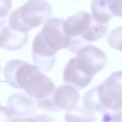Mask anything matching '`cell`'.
Masks as SVG:
<instances>
[{"label":"cell","instance_id":"cell-1","mask_svg":"<svg viewBox=\"0 0 122 122\" xmlns=\"http://www.w3.org/2000/svg\"><path fill=\"white\" fill-rule=\"evenodd\" d=\"M4 75L10 86L25 90L40 109L56 112L53 104L55 85L36 65L19 59L10 60L6 64Z\"/></svg>","mask_w":122,"mask_h":122},{"label":"cell","instance_id":"cell-2","mask_svg":"<svg viewBox=\"0 0 122 122\" xmlns=\"http://www.w3.org/2000/svg\"><path fill=\"white\" fill-rule=\"evenodd\" d=\"M64 19H49L35 36L32 45V57L34 64L40 70L49 71L56 60V53L69 49L70 39L63 30Z\"/></svg>","mask_w":122,"mask_h":122},{"label":"cell","instance_id":"cell-3","mask_svg":"<svg viewBox=\"0 0 122 122\" xmlns=\"http://www.w3.org/2000/svg\"><path fill=\"white\" fill-rule=\"evenodd\" d=\"M108 63L105 53L93 45H86L78 50L77 55L65 65L63 80L65 83L82 90L90 84L93 77Z\"/></svg>","mask_w":122,"mask_h":122},{"label":"cell","instance_id":"cell-4","mask_svg":"<svg viewBox=\"0 0 122 122\" xmlns=\"http://www.w3.org/2000/svg\"><path fill=\"white\" fill-rule=\"evenodd\" d=\"M63 30L70 39L68 49L77 53L90 43L105 37L108 25L95 22L89 13L79 12L63 21Z\"/></svg>","mask_w":122,"mask_h":122},{"label":"cell","instance_id":"cell-5","mask_svg":"<svg viewBox=\"0 0 122 122\" xmlns=\"http://www.w3.org/2000/svg\"><path fill=\"white\" fill-rule=\"evenodd\" d=\"M52 8L45 0H29L11 13L9 27L19 32L28 33L44 24L51 18Z\"/></svg>","mask_w":122,"mask_h":122},{"label":"cell","instance_id":"cell-6","mask_svg":"<svg viewBox=\"0 0 122 122\" xmlns=\"http://www.w3.org/2000/svg\"><path fill=\"white\" fill-rule=\"evenodd\" d=\"M95 90L104 113L122 100V71L114 72Z\"/></svg>","mask_w":122,"mask_h":122},{"label":"cell","instance_id":"cell-7","mask_svg":"<svg viewBox=\"0 0 122 122\" xmlns=\"http://www.w3.org/2000/svg\"><path fill=\"white\" fill-rule=\"evenodd\" d=\"M80 100L78 90L70 85H63L55 90L53 96V104L56 110H70L76 107Z\"/></svg>","mask_w":122,"mask_h":122},{"label":"cell","instance_id":"cell-8","mask_svg":"<svg viewBox=\"0 0 122 122\" xmlns=\"http://www.w3.org/2000/svg\"><path fill=\"white\" fill-rule=\"evenodd\" d=\"M7 105L11 113L21 117L32 116L36 113L34 101L25 94H13L8 99Z\"/></svg>","mask_w":122,"mask_h":122},{"label":"cell","instance_id":"cell-9","mask_svg":"<svg viewBox=\"0 0 122 122\" xmlns=\"http://www.w3.org/2000/svg\"><path fill=\"white\" fill-rule=\"evenodd\" d=\"M28 39V33L19 32L6 26L0 32V48L11 51L19 50L27 44Z\"/></svg>","mask_w":122,"mask_h":122},{"label":"cell","instance_id":"cell-10","mask_svg":"<svg viewBox=\"0 0 122 122\" xmlns=\"http://www.w3.org/2000/svg\"><path fill=\"white\" fill-rule=\"evenodd\" d=\"M92 18L97 23L107 24L113 18L106 0H93L91 3Z\"/></svg>","mask_w":122,"mask_h":122},{"label":"cell","instance_id":"cell-11","mask_svg":"<svg viewBox=\"0 0 122 122\" xmlns=\"http://www.w3.org/2000/svg\"><path fill=\"white\" fill-rule=\"evenodd\" d=\"M66 122H94L97 120L93 113L82 107H75L67 110L65 115Z\"/></svg>","mask_w":122,"mask_h":122},{"label":"cell","instance_id":"cell-12","mask_svg":"<svg viewBox=\"0 0 122 122\" xmlns=\"http://www.w3.org/2000/svg\"><path fill=\"white\" fill-rule=\"evenodd\" d=\"M101 122H122V100L116 102L110 110L104 112Z\"/></svg>","mask_w":122,"mask_h":122},{"label":"cell","instance_id":"cell-13","mask_svg":"<svg viewBox=\"0 0 122 122\" xmlns=\"http://www.w3.org/2000/svg\"><path fill=\"white\" fill-rule=\"evenodd\" d=\"M107 41L110 47L122 52V26L113 29L109 34Z\"/></svg>","mask_w":122,"mask_h":122},{"label":"cell","instance_id":"cell-14","mask_svg":"<svg viewBox=\"0 0 122 122\" xmlns=\"http://www.w3.org/2000/svg\"><path fill=\"white\" fill-rule=\"evenodd\" d=\"M10 122H56V120L50 115L43 114V115H34L32 118L17 117V118L12 119Z\"/></svg>","mask_w":122,"mask_h":122},{"label":"cell","instance_id":"cell-15","mask_svg":"<svg viewBox=\"0 0 122 122\" xmlns=\"http://www.w3.org/2000/svg\"><path fill=\"white\" fill-rule=\"evenodd\" d=\"M12 9V0H0V28L4 25L6 17Z\"/></svg>","mask_w":122,"mask_h":122},{"label":"cell","instance_id":"cell-16","mask_svg":"<svg viewBox=\"0 0 122 122\" xmlns=\"http://www.w3.org/2000/svg\"><path fill=\"white\" fill-rule=\"evenodd\" d=\"M113 16L122 18V0H106Z\"/></svg>","mask_w":122,"mask_h":122},{"label":"cell","instance_id":"cell-17","mask_svg":"<svg viewBox=\"0 0 122 122\" xmlns=\"http://www.w3.org/2000/svg\"><path fill=\"white\" fill-rule=\"evenodd\" d=\"M12 120V113L9 109L0 105V122H10Z\"/></svg>","mask_w":122,"mask_h":122},{"label":"cell","instance_id":"cell-18","mask_svg":"<svg viewBox=\"0 0 122 122\" xmlns=\"http://www.w3.org/2000/svg\"><path fill=\"white\" fill-rule=\"evenodd\" d=\"M0 72H1V67H0Z\"/></svg>","mask_w":122,"mask_h":122}]
</instances>
